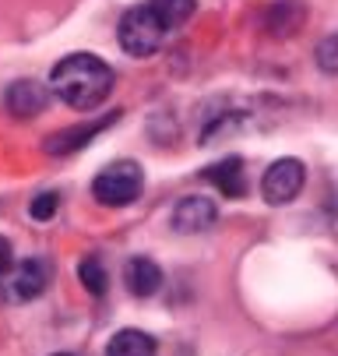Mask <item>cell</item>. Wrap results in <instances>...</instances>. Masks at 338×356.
I'll use <instances>...</instances> for the list:
<instances>
[{"instance_id": "5bb4252c", "label": "cell", "mask_w": 338, "mask_h": 356, "mask_svg": "<svg viewBox=\"0 0 338 356\" xmlns=\"http://www.w3.org/2000/svg\"><path fill=\"white\" fill-rule=\"evenodd\" d=\"M317 64H321L324 74H338V32L328 35V39H321V46H317Z\"/></svg>"}, {"instance_id": "ba28073f", "label": "cell", "mask_w": 338, "mask_h": 356, "mask_svg": "<svg viewBox=\"0 0 338 356\" xmlns=\"http://www.w3.org/2000/svg\"><path fill=\"white\" fill-rule=\"evenodd\" d=\"M117 117H120V113H110V117L95 120V124H88V127H74V131H60V134H53V138H46V152H50V156H71V152H78L81 145H88L99 131H106Z\"/></svg>"}, {"instance_id": "7a4b0ae2", "label": "cell", "mask_w": 338, "mask_h": 356, "mask_svg": "<svg viewBox=\"0 0 338 356\" xmlns=\"http://www.w3.org/2000/svg\"><path fill=\"white\" fill-rule=\"evenodd\" d=\"M166 25L159 22V15L141 4V8H130L124 18H120V29H117V39H120V49L127 57H152L155 49L162 46L166 39Z\"/></svg>"}, {"instance_id": "5b68a950", "label": "cell", "mask_w": 338, "mask_h": 356, "mask_svg": "<svg viewBox=\"0 0 338 356\" xmlns=\"http://www.w3.org/2000/svg\"><path fill=\"white\" fill-rule=\"evenodd\" d=\"M303 180H307V170L303 163L296 159H278L268 166L264 180H261V194L268 205H289L300 191H303Z\"/></svg>"}, {"instance_id": "e0dca14e", "label": "cell", "mask_w": 338, "mask_h": 356, "mask_svg": "<svg viewBox=\"0 0 338 356\" xmlns=\"http://www.w3.org/2000/svg\"><path fill=\"white\" fill-rule=\"evenodd\" d=\"M57 356H71V353H57Z\"/></svg>"}, {"instance_id": "277c9868", "label": "cell", "mask_w": 338, "mask_h": 356, "mask_svg": "<svg viewBox=\"0 0 338 356\" xmlns=\"http://www.w3.org/2000/svg\"><path fill=\"white\" fill-rule=\"evenodd\" d=\"M46 282H50V265H46L42 258H25V261L8 268V275H4V300L8 303H28V300L42 296Z\"/></svg>"}, {"instance_id": "2e32d148", "label": "cell", "mask_w": 338, "mask_h": 356, "mask_svg": "<svg viewBox=\"0 0 338 356\" xmlns=\"http://www.w3.org/2000/svg\"><path fill=\"white\" fill-rule=\"evenodd\" d=\"M15 265V250H11V243L4 240V236H0V279H4L8 275V268Z\"/></svg>"}, {"instance_id": "9a60e30c", "label": "cell", "mask_w": 338, "mask_h": 356, "mask_svg": "<svg viewBox=\"0 0 338 356\" xmlns=\"http://www.w3.org/2000/svg\"><path fill=\"white\" fill-rule=\"evenodd\" d=\"M57 205H60V197H57L53 191H46V194H39V197L32 201V209H28V212H32L35 222H50V219L57 216Z\"/></svg>"}, {"instance_id": "9c48e42d", "label": "cell", "mask_w": 338, "mask_h": 356, "mask_svg": "<svg viewBox=\"0 0 338 356\" xmlns=\"http://www.w3.org/2000/svg\"><path fill=\"white\" fill-rule=\"evenodd\" d=\"M124 279H127V289L134 296H152L162 286V272H159V265L152 258H130Z\"/></svg>"}, {"instance_id": "8992f818", "label": "cell", "mask_w": 338, "mask_h": 356, "mask_svg": "<svg viewBox=\"0 0 338 356\" xmlns=\"http://www.w3.org/2000/svg\"><path fill=\"white\" fill-rule=\"evenodd\" d=\"M215 205L208 197H201V194H194V197H183L180 205L173 209V229L176 233H201V229H208L212 222H215Z\"/></svg>"}, {"instance_id": "30bf717a", "label": "cell", "mask_w": 338, "mask_h": 356, "mask_svg": "<svg viewBox=\"0 0 338 356\" xmlns=\"http://www.w3.org/2000/svg\"><path fill=\"white\" fill-rule=\"evenodd\" d=\"M205 177H212L215 187H219L226 197H244V194H247V184H244V180H247V177H244V163H239L236 156H229V159L208 166Z\"/></svg>"}, {"instance_id": "8fae6325", "label": "cell", "mask_w": 338, "mask_h": 356, "mask_svg": "<svg viewBox=\"0 0 338 356\" xmlns=\"http://www.w3.org/2000/svg\"><path fill=\"white\" fill-rule=\"evenodd\" d=\"M155 339L149 332H137V328H124L110 339L106 356H155Z\"/></svg>"}, {"instance_id": "3957f363", "label": "cell", "mask_w": 338, "mask_h": 356, "mask_svg": "<svg viewBox=\"0 0 338 356\" xmlns=\"http://www.w3.org/2000/svg\"><path fill=\"white\" fill-rule=\"evenodd\" d=\"M141 187H144V173L130 159L110 163L106 170H99V173H95V180H92L95 201H99V205H110V209H120V205L137 201L141 197Z\"/></svg>"}, {"instance_id": "7c38bea8", "label": "cell", "mask_w": 338, "mask_h": 356, "mask_svg": "<svg viewBox=\"0 0 338 356\" xmlns=\"http://www.w3.org/2000/svg\"><path fill=\"white\" fill-rule=\"evenodd\" d=\"M149 8L159 15V22L166 29H176L194 15V0H149Z\"/></svg>"}, {"instance_id": "6da1fadb", "label": "cell", "mask_w": 338, "mask_h": 356, "mask_svg": "<svg viewBox=\"0 0 338 356\" xmlns=\"http://www.w3.org/2000/svg\"><path fill=\"white\" fill-rule=\"evenodd\" d=\"M50 88L71 110H95L113 92V67L95 54H71L50 71Z\"/></svg>"}, {"instance_id": "4fadbf2b", "label": "cell", "mask_w": 338, "mask_h": 356, "mask_svg": "<svg viewBox=\"0 0 338 356\" xmlns=\"http://www.w3.org/2000/svg\"><path fill=\"white\" fill-rule=\"evenodd\" d=\"M78 279L85 282V289L92 293V296H103L106 293V268L99 265V258H85L81 265H78Z\"/></svg>"}, {"instance_id": "52a82bcc", "label": "cell", "mask_w": 338, "mask_h": 356, "mask_svg": "<svg viewBox=\"0 0 338 356\" xmlns=\"http://www.w3.org/2000/svg\"><path fill=\"white\" fill-rule=\"evenodd\" d=\"M46 103H50V95H46V88L39 81H15L8 88V110L18 117V120H32L46 110Z\"/></svg>"}]
</instances>
